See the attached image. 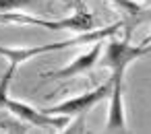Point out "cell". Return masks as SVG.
Masks as SVG:
<instances>
[{
	"label": "cell",
	"instance_id": "6da1fadb",
	"mask_svg": "<svg viewBox=\"0 0 151 134\" xmlns=\"http://www.w3.org/2000/svg\"><path fill=\"white\" fill-rule=\"evenodd\" d=\"M0 23L6 25H35V27H44L50 31H73V33H81V31H89L95 27V17L85 9L79 6V11L70 17L64 19H40V17H31V15H21V13H0Z\"/></svg>",
	"mask_w": 151,
	"mask_h": 134
},
{
	"label": "cell",
	"instance_id": "7a4b0ae2",
	"mask_svg": "<svg viewBox=\"0 0 151 134\" xmlns=\"http://www.w3.org/2000/svg\"><path fill=\"white\" fill-rule=\"evenodd\" d=\"M128 35H130V33H126V37H124L122 41L110 39V41L106 43V50L101 48V54H104V56H99V58H101V64H104L112 74H116V76H124V74H126V68H128L134 60H139V58H143L145 54L151 52V43L132 46L130 39H128Z\"/></svg>",
	"mask_w": 151,
	"mask_h": 134
},
{
	"label": "cell",
	"instance_id": "3957f363",
	"mask_svg": "<svg viewBox=\"0 0 151 134\" xmlns=\"http://www.w3.org/2000/svg\"><path fill=\"white\" fill-rule=\"evenodd\" d=\"M110 91H112V74L106 83L97 85L95 89L87 91V93H81L77 97H70V99H64L52 107H44L42 111L44 113H50V115H66V118H83V113H87L89 109H93L97 103H101L104 99L110 97Z\"/></svg>",
	"mask_w": 151,
	"mask_h": 134
},
{
	"label": "cell",
	"instance_id": "277c9868",
	"mask_svg": "<svg viewBox=\"0 0 151 134\" xmlns=\"http://www.w3.org/2000/svg\"><path fill=\"white\" fill-rule=\"evenodd\" d=\"M6 111H11V115H15L17 120L21 122H27L31 126H37V128H54V130H64L68 120L66 115H50V113H44L42 109H35L23 101H17V99H9L6 105H4Z\"/></svg>",
	"mask_w": 151,
	"mask_h": 134
},
{
	"label": "cell",
	"instance_id": "5b68a950",
	"mask_svg": "<svg viewBox=\"0 0 151 134\" xmlns=\"http://www.w3.org/2000/svg\"><path fill=\"white\" fill-rule=\"evenodd\" d=\"M101 48H104L101 41H93L91 48H89V52L81 54V56L75 58L70 64H66V66H62V68H58V70L42 72V78L64 81V78H73V76H77V74H85V72H89V70L97 64V60H99V56H101Z\"/></svg>",
	"mask_w": 151,
	"mask_h": 134
},
{
	"label": "cell",
	"instance_id": "8992f818",
	"mask_svg": "<svg viewBox=\"0 0 151 134\" xmlns=\"http://www.w3.org/2000/svg\"><path fill=\"white\" fill-rule=\"evenodd\" d=\"M110 107H108V122L106 130L108 132H118L126 130V111H124V76L112 74V91H110Z\"/></svg>",
	"mask_w": 151,
	"mask_h": 134
},
{
	"label": "cell",
	"instance_id": "52a82bcc",
	"mask_svg": "<svg viewBox=\"0 0 151 134\" xmlns=\"http://www.w3.org/2000/svg\"><path fill=\"white\" fill-rule=\"evenodd\" d=\"M108 2H112V4H114L124 17L132 19L134 25L147 19V13H149V11H147L145 6H141L139 2H134V0H108Z\"/></svg>",
	"mask_w": 151,
	"mask_h": 134
},
{
	"label": "cell",
	"instance_id": "ba28073f",
	"mask_svg": "<svg viewBox=\"0 0 151 134\" xmlns=\"http://www.w3.org/2000/svg\"><path fill=\"white\" fill-rule=\"evenodd\" d=\"M15 66H9V70L2 74V78H0V109H4L6 101L11 99L9 95V87H11V81H13V74H15Z\"/></svg>",
	"mask_w": 151,
	"mask_h": 134
},
{
	"label": "cell",
	"instance_id": "9c48e42d",
	"mask_svg": "<svg viewBox=\"0 0 151 134\" xmlns=\"http://www.w3.org/2000/svg\"><path fill=\"white\" fill-rule=\"evenodd\" d=\"M29 4H33V0H0V13H11Z\"/></svg>",
	"mask_w": 151,
	"mask_h": 134
},
{
	"label": "cell",
	"instance_id": "30bf717a",
	"mask_svg": "<svg viewBox=\"0 0 151 134\" xmlns=\"http://www.w3.org/2000/svg\"><path fill=\"white\" fill-rule=\"evenodd\" d=\"M143 2H145L147 6H151V0H143Z\"/></svg>",
	"mask_w": 151,
	"mask_h": 134
},
{
	"label": "cell",
	"instance_id": "8fae6325",
	"mask_svg": "<svg viewBox=\"0 0 151 134\" xmlns=\"http://www.w3.org/2000/svg\"><path fill=\"white\" fill-rule=\"evenodd\" d=\"M64 2H70V0H64Z\"/></svg>",
	"mask_w": 151,
	"mask_h": 134
}]
</instances>
